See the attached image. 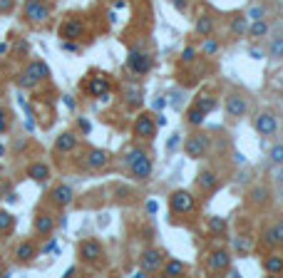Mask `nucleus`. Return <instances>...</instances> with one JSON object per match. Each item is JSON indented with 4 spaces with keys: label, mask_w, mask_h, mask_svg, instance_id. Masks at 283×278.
<instances>
[{
    "label": "nucleus",
    "mask_w": 283,
    "mask_h": 278,
    "mask_svg": "<svg viewBox=\"0 0 283 278\" xmlns=\"http://www.w3.org/2000/svg\"><path fill=\"white\" fill-rule=\"evenodd\" d=\"M196 206H199L196 196H194L191 191H186V189H177V191H172V196H169V209H172V214L186 216V214H194Z\"/></svg>",
    "instance_id": "obj_1"
},
{
    "label": "nucleus",
    "mask_w": 283,
    "mask_h": 278,
    "mask_svg": "<svg viewBox=\"0 0 283 278\" xmlns=\"http://www.w3.org/2000/svg\"><path fill=\"white\" fill-rule=\"evenodd\" d=\"M23 15L30 25H43L50 20V3H45V0H25Z\"/></svg>",
    "instance_id": "obj_2"
},
{
    "label": "nucleus",
    "mask_w": 283,
    "mask_h": 278,
    "mask_svg": "<svg viewBox=\"0 0 283 278\" xmlns=\"http://www.w3.org/2000/svg\"><path fill=\"white\" fill-rule=\"evenodd\" d=\"M209 147H211L209 134H204V132H196V134H191V137L184 142V154H186L189 159H201V156H206Z\"/></svg>",
    "instance_id": "obj_3"
},
{
    "label": "nucleus",
    "mask_w": 283,
    "mask_h": 278,
    "mask_svg": "<svg viewBox=\"0 0 283 278\" xmlns=\"http://www.w3.org/2000/svg\"><path fill=\"white\" fill-rule=\"evenodd\" d=\"M152 65H154V60H152L149 52H144V50H139V48L129 50V55H127V67H129V72H134V75H147V72L152 70Z\"/></svg>",
    "instance_id": "obj_4"
},
{
    "label": "nucleus",
    "mask_w": 283,
    "mask_h": 278,
    "mask_svg": "<svg viewBox=\"0 0 283 278\" xmlns=\"http://www.w3.org/2000/svg\"><path fill=\"white\" fill-rule=\"evenodd\" d=\"M254 129H256L261 137H276V134H278V117H276L273 112H261V114H256Z\"/></svg>",
    "instance_id": "obj_5"
},
{
    "label": "nucleus",
    "mask_w": 283,
    "mask_h": 278,
    "mask_svg": "<svg viewBox=\"0 0 283 278\" xmlns=\"http://www.w3.org/2000/svg\"><path fill=\"white\" fill-rule=\"evenodd\" d=\"M77 253H79V258H82L85 263H100L102 256H104V249H102V244L97 241V238H87V241L79 244Z\"/></svg>",
    "instance_id": "obj_6"
},
{
    "label": "nucleus",
    "mask_w": 283,
    "mask_h": 278,
    "mask_svg": "<svg viewBox=\"0 0 283 278\" xmlns=\"http://www.w3.org/2000/svg\"><path fill=\"white\" fill-rule=\"evenodd\" d=\"M161 266H164V253L159 249H147L142 256H139V268L149 276V273H159Z\"/></svg>",
    "instance_id": "obj_7"
},
{
    "label": "nucleus",
    "mask_w": 283,
    "mask_h": 278,
    "mask_svg": "<svg viewBox=\"0 0 283 278\" xmlns=\"http://www.w3.org/2000/svg\"><path fill=\"white\" fill-rule=\"evenodd\" d=\"M134 137L137 139H154L156 137V122H154V117L152 114H139L137 119H134Z\"/></svg>",
    "instance_id": "obj_8"
},
{
    "label": "nucleus",
    "mask_w": 283,
    "mask_h": 278,
    "mask_svg": "<svg viewBox=\"0 0 283 278\" xmlns=\"http://www.w3.org/2000/svg\"><path fill=\"white\" fill-rule=\"evenodd\" d=\"M229 266H231V251H226V249H216V251H211L209 258H206V268L214 271V273L229 271Z\"/></svg>",
    "instance_id": "obj_9"
},
{
    "label": "nucleus",
    "mask_w": 283,
    "mask_h": 278,
    "mask_svg": "<svg viewBox=\"0 0 283 278\" xmlns=\"http://www.w3.org/2000/svg\"><path fill=\"white\" fill-rule=\"evenodd\" d=\"M82 35H85V23L77 20V18H67L60 25V37L62 40H79Z\"/></svg>",
    "instance_id": "obj_10"
},
{
    "label": "nucleus",
    "mask_w": 283,
    "mask_h": 278,
    "mask_svg": "<svg viewBox=\"0 0 283 278\" xmlns=\"http://www.w3.org/2000/svg\"><path fill=\"white\" fill-rule=\"evenodd\" d=\"M152 172H154V164H152L149 154L142 156V159H137V162L129 167V174H132L134 181H147V179H152Z\"/></svg>",
    "instance_id": "obj_11"
},
{
    "label": "nucleus",
    "mask_w": 283,
    "mask_h": 278,
    "mask_svg": "<svg viewBox=\"0 0 283 278\" xmlns=\"http://www.w3.org/2000/svg\"><path fill=\"white\" fill-rule=\"evenodd\" d=\"M249 112V102L244 95H238V92H231L226 97V114L229 117H244Z\"/></svg>",
    "instance_id": "obj_12"
},
{
    "label": "nucleus",
    "mask_w": 283,
    "mask_h": 278,
    "mask_svg": "<svg viewBox=\"0 0 283 278\" xmlns=\"http://www.w3.org/2000/svg\"><path fill=\"white\" fill-rule=\"evenodd\" d=\"M87 159H85V167L87 169H104L107 164H109V152H104V149H90L87 154H85Z\"/></svg>",
    "instance_id": "obj_13"
},
{
    "label": "nucleus",
    "mask_w": 283,
    "mask_h": 278,
    "mask_svg": "<svg viewBox=\"0 0 283 278\" xmlns=\"http://www.w3.org/2000/svg\"><path fill=\"white\" fill-rule=\"evenodd\" d=\"M50 196H52V204L60 206V209H65V206H70V204L75 202V191H72V186H67V184L55 186Z\"/></svg>",
    "instance_id": "obj_14"
},
{
    "label": "nucleus",
    "mask_w": 283,
    "mask_h": 278,
    "mask_svg": "<svg viewBox=\"0 0 283 278\" xmlns=\"http://www.w3.org/2000/svg\"><path fill=\"white\" fill-rule=\"evenodd\" d=\"M23 75H27L32 82H43V79L50 77V67L45 62H40V60H32V62H27V67H25Z\"/></svg>",
    "instance_id": "obj_15"
},
{
    "label": "nucleus",
    "mask_w": 283,
    "mask_h": 278,
    "mask_svg": "<svg viewBox=\"0 0 283 278\" xmlns=\"http://www.w3.org/2000/svg\"><path fill=\"white\" fill-rule=\"evenodd\" d=\"M77 144H79V139H77L75 132H62V134L55 139V152H57V154H70V152L77 149Z\"/></svg>",
    "instance_id": "obj_16"
},
{
    "label": "nucleus",
    "mask_w": 283,
    "mask_h": 278,
    "mask_svg": "<svg viewBox=\"0 0 283 278\" xmlns=\"http://www.w3.org/2000/svg\"><path fill=\"white\" fill-rule=\"evenodd\" d=\"M196 184H199V189H201V191L211 194V191H216V189H219V177H216L211 169H201V172H199V177H196Z\"/></svg>",
    "instance_id": "obj_17"
},
{
    "label": "nucleus",
    "mask_w": 283,
    "mask_h": 278,
    "mask_svg": "<svg viewBox=\"0 0 283 278\" xmlns=\"http://www.w3.org/2000/svg\"><path fill=\"white\" fill-rule=\"evenodd\" d=\"M55 226H57V224H55V219H52L50 214H37V216H35V233H37V236H45V238L52 236Z\"/></svg>",
    "instance_id": "obj_18"
},
{
    "label": "nucleus",
    "mask_w": 283,
    "mask_h": 278,
    "mask_svg": "<svg viewBox=\"0 0 283 278\" xmlns=\"http://www.w3.org/2000/svg\"><path fill=\"white\" fill-rule=\"evenodd\" d=\"M87 92H90L92 97L107 100V97H109V82H107V77H92L90 85H87Z\"/></svg>",
    "instance_id": "obj_19"
},
{
    "label": "nucleus",
    "mask_w": 283,
    "mask_h": 278,
    "mask_svg": "<svg viewBox=\"0 0 283 278\" xmlns=\"http://www.w3.org/2000/svg\"><path fill=\"white\" fill-rule=\"evenodd\" d=\"M50 167L45 164V162H35V164H30L27 167V177L32 179V181H37V184H43V181H48L50 179Z\"/></svg>",
    "instance_id": "obj_20"
},
{
    "label": "nucleus",
    "mask_w": 283,
    "mask_h": 278,
    "mask_svg": "<svg viewBox=\"0 0 283 278\" xmlns=\"http://www.w3.org/2000/svg\"><path fill=\"white\" fill-rule=\"evenodd\" d=\"M261 266H263V271H266L268 276H283V256H278V253L266 256Z\"/></svg>",
    "instance_id": "obj_21"
},
{
    "label": "nucleus",
    "mask_w": 283,
    "mask_h": 278,
    "mask_svg": "<svg viewBox=\"0 0 283 278\" xmlns=\"http://www.w3.org/2000/svg\"><path fill=\"white\" fill-rule=\"evenodd\" d=\"M194 32H196L199 37H209V35H214V18H211V15H201V18H196V23H194Z\"/></svg>",
    "instance_id": "obj_22"
},
{
    "label": "nucleus",
    "mask_w": 283,
    "mask_h": 278,
    "mask_svg": "<svg viewBox=\"0 0 283 278\" xmlns=\"http://www.w3.org/2000/svg\"><path fill=\"white\" fill-rule=\"evenodd\" d=\"M268 199H271V191H268V186H263V184H258V186H254V189L249 191V202H251L254 206L268 204Z\"/></svg>",
    "instance_id": "obj_23"
},
{
    "label": "nucleus",
    "mask_w": 283,
    "mask_h": 278,
    "mask_svg": "<svg viewBox=\"0 0 283 278\" xmlns=\"http://www.w3.org/2000/svg\"><path fill=\"white\" fill-rule=\"evenodd\" d=\"M161 273L164 276H184L186 273V263L184 261H179V258H169V261H164V266H161Z\"/></svg>",
    "instance_id": "obj_24"
},
{
    "label": "nucleus",
    "mask_w": 283,
    "mask_h": 278,
    "mask_svg": "<svg viewBox=\"0 0 283 278\" xmlns=\"http://www.w3.org/2000/svg\"><path fill=\"white\" fill-rule=\"evenodd\" d=\"M15 256H18V261H20V263H30V261L37 256V246H35L32 241H25V244H20V246H18Z\"/></svg>",
    "instance_id": "obj_25"
},
{
    "label": "nucleus",
    "mask_w": 283,
    "mask_h": 278,
    "mask_svg": "<svg viewBox=\"0 0 283 278\" xmlns=\"http://www.w3.org/2000/svg\"><path fill=\"white\" fill-rule=\"evenodd\" d=\"M268 23L266 20H251L249 23V37H254V40H261V37H266L268 35Z\"/></svg>",
    "instance_id": "obj_26"
},
{
    "label": "nucleus",
    "mask_w": 283,
    "mask_h": 278,
    "mask_svg": "<svg viewBox=\"0 0 283 278\" xmlns=\"http://www.w3.org/2000/svg\"><path fill=\"white\" fill-rule=\"evenodd\" d=\"M231 35L233 37H246L249 35V18H233L231 20Z\"/></svg>",
    "instance_id": "obj_27"
},
{
    "label": "nucleus",
    "mask_w": 283,
    "mask_h": 278,
    "mask_svg": "<svg viewBox=\"0 0 283 278\" xmlns=\"http://www.w3.org/2000/svg\"><path fill=\"white\" fill-rule=\"evenodd\" d=\"M194 104H196L201 112H206V114L216 109V100H214L211 95H206V92H201V95L196 97V102H194Z\"/></svg>",
    "instance_id": "obj_28"
},
{
    "label": "nucleus",
    "mask_w": 283,
    "mask_h": 278,
    "mask_svg": "<svg viewBox=\"0 0 283 278\" xmlns=\"http://www.w3.org/2000/svg\"><path fill=\"white\" fill-rule=\"evenodd\" d=\"M204 117H206V112H201L196 104L186 112V122L191 125V127H201V125H204Z\"/></svg>",
    "instance_id": "obj_29"
},
{
    "label": "nucleus",
    "mask_w": 283,
    "mask_h": 278,
    "mask_svg": "<svg viewBox=\"0 0 283 278\" xmlns=\"http://www.w3.org/2000/svg\"><path fill=\"white\" fill-rule=\"evenodd\" d=\"M142 156H147V152H144L142 147H132V149L125 152V159H122V162H125V167L129 169V167L137 162V159H142Z\"/></svg>",
    "instance_id": "obj_30"
},
{
    "label": "nucleus",
    "mask_w": 283,
    "mask_h": 278,
    "mask_svg": "<svg viewBox=\"0 0 283 278\" xmlns=\"http://www.w3.org/2000/svg\"><path fill=\"white\" fill-rule=\"evenodd\" d=\"M219 50H221L219 40H214L211 35H209V37H204V45H201V52H204L206 57H214V55H216Z\"/></svg>",
    "instance_id": "obj_31"
},
{
    "label": "nucleus",
    "mask_w": 283,
    "mask_h": 278,
    "mask_svg": "<svg viewBox=\"0 0 283 278\" xmlns=\"http://www.w3.org/2000/svg\"><path fill=\"white\" fill-rule=\"evenodd\" d=\"M15 226V216L8 211H0V233H8Z\"/></svg>",
    "instance_id": "obj_32"
},
{
    "label": "nucleus",
    "mask_w": 283,
    "mask_h": 278,
    "mask_svg": "<svg viewBox=\"0 0 283 278\" xmlns=\"http://www.w3.org/2000/svg\"><path fill=\"white\" fill-rule=\"evenodd\" d=\"M127 104L129 107H139L142 104V90L139 87H127Z\"/></svg>",
    "instance_id": "obj_33"
},
{
    "label": "nucleus",
    "mask_w": 283,
    "mask_h": 278,
    "mask_svg": "<svg viewBox=\"0 0 283 278\" xmlns=\"http://www.w3.org/2000/svg\"><path fill=\"white\" fill-rule=\"evenodd\" d=\"M268 55L276 57V60H283V37H276V40H273L271 48H268Z\"/></svg>",
    "instance_id": "obj_34"
},
{
    "label": "nucleus",
    "mask_w": 283,
    "mask_h": 278,
    "mask_svg": "<svg viewBox=\"0 0 283 278\" xmlns=\"http://www.w3.org/2000/svg\"><path fill=\"white\" fill-rule=\"evenodd\" d=\"M246 18H249V23L251 20H266V8L263 5H251L249 13H246Z\"/></svg>",
    "instance_id": "obj_35"
},
{
    "label": "nucleus",
    "mask_w": 283,
    "mask_h": 278,
    "mask_svg": "<svg viewBox=\"0 0 283 278\" xmlns=\"http://www.w3.org/2000/svg\"><path fill=\"white\" fill-rule=\"evenodd\" d=\"M209 228H211V233H224V231H226V219L211 216V219H209Z\"/></svg>",
    "instance_id": "obj_36"
},
{
    "label": "nucleus",
    "mask_w": 283,
    "mask_h": 278,
    "mask_svg": "<svg viewBox=\"0 0 283 278\" xmlns=\"http://www.w3.org/2000/svg\"><path fill=\"white\" fill-rule=\"evenodd\" d=\"M268 159H271L276 167H281V164H283V144H273V149L268 152Z\"/></svg>",
    "instance_id": "obj_37"
},
{
    "label": "nucleus",
    "mask_w": 283,
    "mask_h": 278,
    "mask_svg": "<svg viewBox=\"0 0 283 278\" xmlns=\"http://www.w3.org/2000/svg\"><path fill=\"white\" fill-rule=\"evenodd\" d=\"M196 55H199V50H196L194 45H186V48L181 50V62H184V65H191V62L196 60Z\"/></svg>",
    "instance_id": "obj_38"
},
{
    "label": "nucleus",
    "mask_w": 283,
    "mask_h": 278,
    "mask_svg": "<svg viewBox=\"0 0 283 278\" xmlns=\"http://www.w3.org/2000/svg\"><path fill=\"white\" fill-rule=\"evenodd\" d=\"M263 244H266V246H273V249L278 246V244H276V228H273V226L263 231Z\"/></svg>",
    "instance_id": "obj_39"
},
{
    "label": "nucleus",
    "mask_w": 283,
    "mask_h": 278,
    "mask_svg": "<svg viewBox=\"0 0 283 278\" xmlns=\"http://www.w3.org/2000/svg\"><path fill=\"white\" fill-rule=\"evenodd\" d=\"M60 48H62L65 52H79V45L75 43V40H62V43H60Z\"/></svg>",
    "instance_id": "obj_40"
},
{
    "label": "nucleus",
    "mask_w": 283,
    "mask_h": 278,
    "mask_svg": "<svg viewBox=\"0 0 283 278\" xmlns=\"http://www.w3.org/2000/svg\"><path fill=\"white\" fill-rule=\"evenodd\" d=\"M179 144H181V134H174V137L167 142V149H169V152H174V149H179Z\"/></svg>",
    "instance_id": "obj_41"
},
{
    "label": "nucleus",
    "mask_w": 283,
    "mask_h": 278,
    "mask_svg": "<svg viewBox=\"0 0 283 278\" xmlns=\"http://www.w3.org/2000/svg\"><path fill=\"white\" fill-rule=\"evenodd\" d=\"M3 132H8V114H5L3 107H0V134Z\"/></svg>",
    "instance_id": "obj_42"
},
{
    "label": "nucleus",
    "mask_w": 283,
    "mask_h": 278,
    "mask_svg": "<svg viewBox=\"0 0 283 278\" xmlns=\"http://www.w3.org/2000/svg\"><path fill=\"white\" fill-rule=\"evenodd\" d=\"M15 52H18V55H27V52H30V45H27V40H20V43L15 45Z\"/></svg>",
    "instance_id": "obj_43"
},
{
    "label": "nucleus",
    "mask_w": 283,
    "mask_h": 278,
    "mask_svg": "<svg viewBox=\"0 0 283 278\" xmlns=\"http://www.w3.org/2000/svg\"><path fill=\"white\" fill-rule=\"evenodd\" d=\"M273 228H276V244H278V246H283V221H278Z\"/></svg>",
    "instance_id": "obj_44"
},
{
    "label": "nucleus",
    "mask_w": 283,
    "mask_h": 278,
    "mask_svg": "<svg viewBox=\"0 0 283 278\" xmlns=\"http://www.w3.org/2000/svg\"><path fill=\"white\" fill-rule=\"evenodd\" d=\"M43 253H57V241L55 238H50V241L43 246Z\"/></svg>",
    "instance_id": "obj_45"
},
{
    "label": "nucleus",
    "mask_w": 283,
    "mask_h": 278,
    "mask_svg": "<svg viewBox=\"0 0 283 278\" xmlns=\"http://www.w3.org/2000/svg\"><path fill=\"white\" fill-rule=\"evenodd\" d=\"M20 87H27V90H32V87H37V82H32V79H30L27 75H23V77H20Z\"/></svg>",
    "instance_id": "obj_46"
},
{
    "label": "nucleus",
    "mask_w": 283,
    "mask_h": 278,
    "mask_svg": "<svg viewBox=\"0 0 283 278\" xmlns=\"http://www.w3.org/2000/svg\"><path fill=\"white\" fill-rule=\"evenodd\" d=\"M77 127H79V132H85V134H90V129H92V125L87 122V119H77Z\"/></svg>",
    "instance_id": "obj_47"
},
{
    "label": "nucleus",
    "mask_w": 283,
    "mask_h": 278,
    "mask_svg": "<svg viewBox=\"0 0 283 278\" xmlns=\"http://www.w3.org/2000/svg\"><path fill=\"white\" fill-rule=\"evenodd\" d=\"M13 10V0H0V13H10Z\"/></svg>",
    "instance_id": "obj_48"
},
{
    "label": "nucleus",
    "mask_w": 283,
    "mask_h": 278,
    "mask_svg": "<svg viewBox=\"0 0 283 278\" xmlns=\"http://www.w3.org/2000/svg\"><path fill=\"white\" fill-rule=\"evenodd\" d=\"M156 209H159L156 202H147V211H149V214H156Z\"/></svg>",
    "instance_id": "obj_49"
},
{
    "label": "nucleus",
    "mask_w": 283,
    "mask_h": 278,
    "mask_svg": "<svg viewBox=\"0 0 283 278\" xmlns=\"http://www.w3.org/2000/svg\"><path fill=\"white\" fill-rule=\"evenodd\" d=\"M172 3L177 5V10H186V0H172Z\"/></svg>",
    "instance_id": "obj_50"
},
{
    "label": "nucleus",
    "mask_w": 283,
    "mask_h": 278,
    "mask_svg": "<svg viewBox=\"0 0 283 278\" xmlns=\"http://www.w3.org/2000/svg\"><path fill=\"white\" fill-rule=\"evenodd\" d=\"M251 57H254V60H263V52H261V50H254V48H251Z\"/></svg>",
    "instance_id": "obj_51"
},
{
    "label": "nucleus",
    "mask_w": 283,
    "mask_h": 278,
    "mask_svg": "<svg viewBox=\"0 0 283 278\" xmlns=\"http://www.w3.org/2000/svg\"><path fill=\"white\" fill-rule=\"evenodd\" d=\"M276 181L283 186V164H281V169H278V174H276Z\"/></svg>",
    "instance_id": "obj_52"
},
{
    "label": "nucleus",
    "mask_w": 283,
    "mask_h": 278,
    "mask_svg": "<svg viewBox=\"0 0 283 278\" xmlns=\"http://www.w3.org/2000/svg\"><path fill=\"white\" fill-rule=\"evenodd\" d=\"M65 104H67L70 109H75V100H72V97H65Z\"/></svg>",
    "instance_id": "obj_53"
},
{
    "label": "nucleus",
    "mask_w": 283,
    "mask_h": 278,
    "mask_svg": "<svg viewBox=\"0 0 283 278\" xmlns=\"http://www.w3.org/2000/svg\"><path fill=\"white\" fill-rule=\"evenodd\" d=\"M8 52V45H3V43H0V55H5Z\"/></svg>",
    "instance_id": "obj_54"
},
{
    "label": "nucleus",
    "mask_w": 283,
    "mask_h": 278,
    "mask_svg": "<svg viewBox=\"0 0 283 278\" xmlns=\"http://www.w3.org/2000/svg\"><path fill=\"white\" fill-rule=\"evenodd\" d=\"M3 276H8V273H5V268H3V266H0V278H3Z\"/></svg>",
    "instance_id": "obj_55"
},
{
    "label": "nucleus",
    "mask_w": 283,
    "mask_h": 278,
    "mask_svg": "<svg viewBox=\"0 0 283 278\" xmlns=\"http://www.w3.org/2000/svg\"><path fill=\"white\" fill-rule=\"evenodd\" d=\"M3 152H5V147H3V144H0V156H3Z\"/></svg>",
    "instance_id": "obj_56"
},
{
    "label": "nucleus",
    "mask_w": 283,
    "mask_h": 278,
    "mask_svg": "<svg viewBox=\"0 0 283 278\" xmlns=\"http://www.w3.org/2000/svg\"><path fill=\"white\" fill-rule=\"evenodd\" d=\"M0 172H3V164H0Z\"/></svg>",
    "instance_id": "obj_57"
}]
</instances>
